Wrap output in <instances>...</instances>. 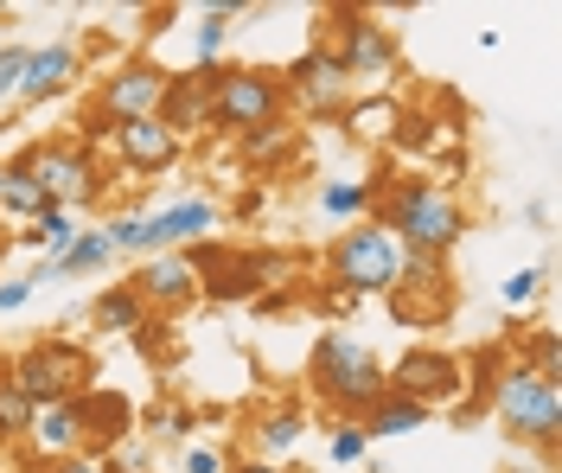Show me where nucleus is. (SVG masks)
<instances>
[{
  "label": "nucleus",
  "instance_id": "1",
  "mask_svg": "<svg viewBox=\"0 0 562 473\" xmlns=\"http://www.w3.org/2000/svg\"><path fill=\"white\" fill-rule=\"evenodd\" d=\"M371 212H378L371 224L390 230L403 256H448L467 237V205L441 180H422V173H403L384 199H371Z\"/></svg>",
  "mask_w": 562,
  "mask_h": 473
},
{
  "label": "nucleus",
  "instance_id": "2",
  "mask_svg": "<svg viewBox=\"0 0 562 473\" xmlns=\"http://www.w3.org/2000/svg\"><path fill=\"white\" fill-rule=\"evenodd\" d=\"M307 384H314V397L333 409V416H364L371 403L384 397V359L346 327H326L314 339V359H307Z\"/></svg>",
  "mask_w": 562,
  "mask_h": 473
},
{
  "label": "nucleus",
  "instance_id": "3",
  "mask_svg": "<svg viewBox=\"0 0 562 473\" xmlns=\"http://www.w3.org/2000/svg\"><path fill=\"white\" fill-rule=\"evenodd\" d=\"M486 409L498 416V429L518 441V448H537L543 461H557V448H562V384H543L525 359H505L498 378H492Z\"/></svg>",
  "mask_w": 562,
  "mask_h": 473
},
{
  "label": "nucleus",
  "instance_id": "4",
  "mask_svg": "<svg viewBox=\"0 0 562 473\" xmlns=\"http://www.w3.org/2000/svg\"><path fill=\"white\" fill-rule=\"evenodd\" d=\"M217 230H224V212L211 199H167L154 212L109 218V244H115V256H167V250L217 244Z\"/></svg>",
  "mask_w": 562,
  "mask_h": 473
},
{
  "label": "nucleus",
  "instance_id": "5",
  "mask_svg": "<svg viewBox=\"0 0 562 473\" xmlns=\"http://www.w3.org/2000/svg\"><path fill=\"white\" fill-rule=\"evenodd\" d=\"M396 275H403V250L371 218H358L351 230H339L333 250H326V282L346 289L351 301H390L396 294Z\"/></svg>",
  "mask_w": 562,
  "mask_h": 473
},
{
  "label": "nucleus",
  "instance_id": "6",
  "mask_svg": "<svg viewBox=\"0 0 562 473\" xmlns=\"http://www.w3.org/2000/svg\"><path fill=\"white\" fill-rule=\"evenodd\" d=\"M281 115H288L281 71H269V65H217L211 71V128L249 135V128H269Z\"/></svg>",
  "mask_w": 562,
  "mask_h": 473
},
{
  "label": "nucleus",
  "instance_id": "7",
  "mask_svg": "<svg viewBox=\"0 0 562 473\" xmlns=\"http://www.w3.org/2000/svg\"><path fill=\"white\" fill-rule=\"evenodd\" d=\"M20 160H26V173L38 180V192H45L58 212H70V218L103 199L109 167H103V154L90 142H77V135H70V142H38V147H26Z\"/></svg>",
  "mask_w": 562,
  "mask_h": 473
},
{
  "label": "nucleus",
  "instance_id": "8",
  "mask_svg": "<svg viewBox=\"0 0 562 473\" xmlns=\"http://www.w3.org/2000/svg\"><path fill=\"white\" fill-rule=\"evenodd\" d=\"M326 52H333V65H339V77H346L351 90H384L390 77H396V33H390L378 13H358V7H346V13H333V38H326Z\"/></svg>",
  "mask_w": 562,
  "mask_h": 473
},
{
  "label": "nucleus",
  "instance_id": "9",
  "mask_svg": "<svg viewBox=\"0 0 562 473\" xmlns=\"http://www.w3.org/2000/svg\"><path fill=\"white\" fill-rule=\"evenodd\" d=\"M7 384H13V391H26L33 409L65 403V397H83V391H90V352H83V346H70V339H38V346H26V352L13 359Z\"/></svg>",
  "mask_w": 562,
  "mask_h": 473
},
{
  "label": "nucleus",
  "instance_id": "10",
  "mask_svg": "<svg viewBox=\"0 0 562 473\" xmlns=\"http://www.w3.org/2000/svg\"><path fill=\"white\" fill-rule=\"evenodd\" d=\"M384 391L422 403L435 416V409H448V403L467 397V364L454 352H441V346H409L396 364H384Z\"/></svg>",
  "mask_w": 562,
  "mask_h": 473
},
{
  "label": "nucleus",
  "instance_id": "11",
  "mask_svg": "<svg viewBox=\"0 0 562 473\" xmlns=\"http://www.w3.org/2000/svg\"><path fill=\"white\" fill-rule=\"evenodd\" d=\"M167 65H154V58H128V65H115V71L97 83V103H90V115L97 122H140V115L160 110V97H167Z\"/></svg>",
  "mask_w": 562,
  "mask_h": 473
},
{
  "label": "nucleus",
  "instance_id": "12",
  "mask_svg": "<svg viewBox=\"0 0 562 473\" xmlns=\"http://www.w3.org/2000/svg\"><path fill=\"white\" fill-rule=\"evenodd\" d=\"M281 90H288L294 110H307V115H346V103H351V83L339 77L333 52H326L319 38L281 71Z\"/></svg>",
  "mask_w": 562,
  "mask_h": 473
},
{
  "label": "nucleus",
  "instance_id": "13",
  "mask_svg": "<svg viewBox=\"0 0 562 473\" xmlns=\"http://www.w3.org/2000/svg\"><path fill=\"white\" fill-rule=\"evenodd\" d=\"M103 142H109V160H115L122 173H140V180L167 173L179 154H186V142H179V135H167L154 115H140V122H115Z\"/></svg>",
  "mask_w": 562,
  "mask_h": 473
},
{
  "label": "nucleus",
  "instance_id": "14",
  "mask_svg": "<svg viewBox=\"0 0 562 473\" xmlns=\"http://www.w3.org/2000/svg\"><path fill=\"white\" fill-rule=\"evenodd\" d=\"M128 289L140 294L147 314H179L199 301V269L186 250H167V256H140V269L128 275Z\"/></svg>",
  "mask_w": 562,
  "mask_h": 473
},
{
  "label": "nucleus",
  "instance_id": "15",
  "mask_svg": "<svg viewBox=\"0 0 562 473\" xmlns=\"http://www.w3.org/2000/svg\"><path fill=\"white\" fill-rule=\"evenodd\" d=\"M192 269H199V294L211 301H262V282H256V250H231V244H199Z\"/></svg>",
  "mask_w": 562,
  "mask_h": 473
},
{
  "label": "nucleus",
  "instance_id": "16",
  "mask_svg": "<svg viewBox=\"0 0 562 473\" xmlns=\"http://www.w3.org/2000/svg\"><path fill=\"white\" fill-rule=\"evenodd\" d=\"M77 71H83L77 38L33 45V52H26V77H20V103H52V97H65L70 83H77Z\"/></svg>",
  "mask_w": 562,
  "mask_h": 473
},
{
  "label": "nucleus",
  "instance_id": "17",
  "mask_svg": "<svg viewBox=\"0 0 562 473\" xmlns=\"http://www.w3.org/2000/svg\"><path fill=\"white\" fill-rule=\"evenodd\" d=\"M154 122L167 128V135H199V128H211V71H173L167 77V97H160V110H154Z\"/></svg>",
  "mask_w": 562,
  "mask_h": 473
},
{
  "label": "nucleus",
  "instance_id": "18",
  "mask_svg": "<svg viewBox=\"0 0 562 473\" xmlns=\"http://www.w3.org/2000/svg\"><path fill=\"white\" fill-rule=\"evenodd\" d=\"M83 397H65V403H45L33 416V429H26V441H33L45 461H65V454H83Z\"/></svg>",
  "mask_w": 562,
  "mask_h": 473
},
{
  "label": "nucleus",
  "instance_id": "19",
  "mask_svg": "<svg viewBox=\"0 0 562 473\" xmlns=\"http://www.w3.org/2000/svg\"><path fill=\"white\" fill-rule=\"evenodd\" d=\"M249 7L237 0H217V7H199V26H192V65L186 71H217L224 65V45H231V20H244Z\"/></svg>",
  "mask_w": 562,
  "mask_h": 473
},
{
  "label": "nucleus",
  "instance_id": "20",
  "mask_svg": "<svg viewBox=\"0 0 562 473\" xmlns=\"http://www.w3.org/2000/svg\"><path fill=\"white\" fill-rule=\"evenodd\" d=\"M147 320V307H140V294L128 282H109L97 301H90V327L103 333V339H135V327Z\"/></svg>",
  "mask_w": 562,
  "mask_h": 473
},
{
  "label": "nucleus",
  "instance_id": "21",
  "mask_svg": "<svg viewBox=\"0 0 562 473\" xmlns=\"http://www.w3.org/2000/svg\"><path fill=\"white\" fill-rule=\"evenodd\" d=\"M422 423H428V409L409 397H396V391H384V397L371 403L364 416H358V429H364V441H390V436H416Z\"/></svg>",
  "mask_w": 562,
  "mask_h": 473
},
{
  "label": "nucleus",
  "instance_id": "22",
  "mask_svg": "<svg viewBox=\"0 0 562 473\" xmlns=\"http://www.w3.org/2000/svg\"><path fill=\"white\" fill-rule=\"evenodd\" d=\"M301 436H307V409H301V403H276V409H262V416H256V448H262V461L294 454Z\"/></svg>",
  "mask_w": 562,
  "mask_h": 473
},
{
  "label": "nucleus",
  "instance_id": "23",
  "mask_svg": "<svg viewBox=\"0 0 562 473\" xmlns=\"http://www.w3.org/2000/svg\"><path fill=\"white\" fill-rule=\"evenodd\" d=\"M77 230H83V224L70 218V212L45 205V212H38V218L26 224V230H13V244H20V250H38L45 262H58V256H65L70 244H77Z\"/></svg>",
  "mask_w": 562,
  "mask_h": 473
},
{
  "label": "nucleus",
  "instance_id": "24",
  "mask_svg": "<svg viewBox=\"0 0 562 473\" xmlns=\"http://www.w3.org/2000/svg\"><path fill=\"white\" fill-rule=\"evenodd\" d=\"M52 199L38 192V180L26 173V160H7V185H0V224H33Z\"/></svg>",
  "mask_w": 562,
  "mask_h": 473
},
{
  "label": "nucleus",
  "instance_id": "25",
  "mask_svg": "<svg viewBox=\"0 0 562 473\" xmlns=\"http://www.w3.org/2000/svg\"><path fill=\"white\" fill-rule=\"evenodd\" d=\"M109 262H115L109 224H83V230H77V244L52 262V275H97V269H109Z\"/></svg>",
  "mask_w": 562,
  "mask_h": 473
},
{
  "label": "nucleus",
  "instance_id": "26",
  "mask_svg": "<svg viewBox=\"0 0 562 473\" xmlns=\"http://www.w3.org/2000/svg\"><path fill=\"white\" fill-rule=\"evenodd\" d=\"M237 147H244V160H256V167H288V160H294V147H301V128L281 115V122H269V128L237 135Z\"/></svg>",
  "mask_w": 562,
  "mask_h": 473
},
{
  "label": "nucleus",
  "instance_id": "27",
  "mask_svg": "<svg viewBox=\"0 0 562 473\" xmlns=\"http://www.w3.org/2000/svg\"><path fill=\"white\" fill-rule=\"evenodd\" d=\"M371 180H326L319 185V212L326 218H339V224H358V218H371Z\"/></svg>",
  "mask_w": 562,
  "mask_h": 473
},
{
  "label": "nucleus",
  "instance_id": "28",
  "mask_svg": "<svg viewBox=\"0 0 562 473\" xmlns=\"http://www.w3.org/2000/svg\"><path fill=\"white\" fill-rule=\"evenodd\" d=\"M518 359H525L543 384H562V339H557V327H530V339H525Z\"/></svg>",
  "mask_w": 562,
  "mask_h": 473
},
{
  "label": "nucleus",
  "instance_id": "29",
  "mask_svg": "<svg viewBox=\"0 0 562 473\" xmlns=\"http://www.w3.org/2000/svg\"><path fill=\"white\" fill-rule=\"evenodd\" d=\"M326 454H333V468H371V441H364V429H358L351 416H339V423H333Z\"/></svg>",
  "mask_w": 562,
  "mask_h": 473
},
{
  "label": "nucleus",
  "instance_id": "30",
  "mask_svg": "<svg viewBox=\"0 0 562 473\" xmlns=\"http://www.w3.org/2000/svg\"><path fill=\"white\" fill-rule=\"evenodd\" d=\"M33 397H26V391H13V384H7V378H0V441H13V436H26V429H33Z\"/></svg>",
  "mask_w": 562,
  "mask_h": 473
},
{
  "label": "nucleus",
  "instance_id": "31",
  "mask_svg": "<svg viewBox=\"0 0 562 473\" xmlns=\"http://www.w3.org/2000/svg\"><path fill=\"white\" fill-rule=\"evenodd\" d=\"M537 294H543V262H530V269H512V275L498 282V301H505L512 314H525Z\"/></svg>",
  "mask_w": 562,
  "mask_h": 473
},
{
  "label": "nucleus",
  "instance_id": "32",
  "mask_svg": "<svg viewBox=\"0 0 562 473\" xmlns=\"http://www.w3.org/2000/svg\"><path fill=\"white\" fill-rule=\"evenodd\" d=\"M26 52H33V45H20V38H7V45H0V103H20V77H26Z\"/></svg>",
  "mask_w": 562,
  "mask_h": 473
},
{
  "label": "nucleus",
  "instance_id": "33",
  "mask_svg": "<svg viewBox=\"0 0 562 473\" xmlns=\"http://www.w3.org/2000/svg\"><path fill=\"white\" fill-rule=\"evenodd\" d=\"M154 441H186L192 436V409H154Z\"/></svg>",
  "mask_w": 562,
  "mask_h": 473
},
{
  "label": "nucleus",
  "instance_id": "34",
  "mask_svg": "<svg viewBox=\"0 0 562 473\" xmlns=\"http://www.w3.org/2000/svg\"><path fill=\"white\" fill-rule=\"evenodd\" d=\"M135 346H140V359H160V352H167V320L147 314V320L135 327Z\"/></svg>",
  "mask_w": 562,
  "mask_h": 473
},
{
  "label": "nucleus",
  "instance_id": "35",
  "mask_svg": "<svg viewBox=\"0 0 562 473\" xmlns=\"http://www.w3.org/2000/svg\"><path fill=\"white\" fill-rule=\"evenodd\" d=\"M179 468L186 473H231V461H224V448H186Z\"/></svg>",
  "mask_w": 562,
  "mask_h": 473
},
{
  "label": "nucleus",
  "instance_id": "36",
  "mask_svg": "<svg viewBox=\"0 0 562 473\" xmlns=\"http://www.w3.org/2000/svg\"><path fill=\"white\" fill-rule=\"evenodd\" d=\"M45 473H109L103 454H65V461H45Z\"/></svg>",
  "mask_w": 562,
  "mask_h": 473
},
{
  "label": "nucleus",
  "instance_id": "37",
  "mask_svg": "<svg viewBox=\"0 0 562 473\" xmlns=\"http://www.w3.org/2000/svg\"><path fill=\"white\" fill-rule=\"evenodd\" d=\"M26 301H33V282H26V275H13V282H0V314H20Z\"/></svg>",
  "mask_w": 562,
  "mask_h": 473
},
{
  "label": "nucleus",
  "instance_id": "38",
  "mask_svg": "<svg viewBox=\"0 0 562 473\" xmlns=\"http://www.w3.org/2000/svg\"><path fill=\"white\" fill-rule=\"evenodd\" d=\"M351 307H364V301H351V294H346V289H333V282L319 289V314H351Z\"/></svg>",
  "mask_w": 562,
  "mask_h": 473
},
{
  "label": "nucleus",
  "instance_id": "39",
  "mask_svg": "<svg viewBox=\"0 0 562 473\" xmlns=\"http://www.w3.org/2000/svg\"><path fill=\"white\" fill-rule=\"evenodd\" d=\"M231 473H288V468H281V461H262V454H256V461H237Z\"/></svg>",
  "mask_w": 562,
  "mask_h": 473
},
{
  "label": "nucleus",
  "instance_id": "40",
  "mask_svg": "<svg viewBox=\"0 0 562 473\" xmlns=\"http://www.w3.org/2000/svg\"><path fill=\"white\" fill-rule=\"evenodd\" d=\"M7 250H13V237H7V224H0V262H7Z\"/></svg>",
  "mask_w": 562,
  "mask_h": 473
},
{
  "label": "nucleus",
  "instance_id": "41",
  "mask_svg": "<svg viewBox=\"0 0 562 473\" xmlns=\"http://www.w3.org/2000/svg\"><path fill=\"white\" fill-rule=\"evenodd\" d=\"M0 185H7V167H0Z\"/></svg>",
  "mask_w": 562,
  "mask_h": 473
},
{
  "label": "nucleus",
  "instance_id": "42",
  "mask_svg": "<svg viewBox=\"0 0 562 473\" xmlns=\"http://www.w3.org/2000/svg\"><path fill=\"white\" fill-rule=\"evenodd\" d=\"M0 473H7V454H0Z\"/></svg>",
  "mask_w": 562,
  "mask_h": 473
}]
</instances>
